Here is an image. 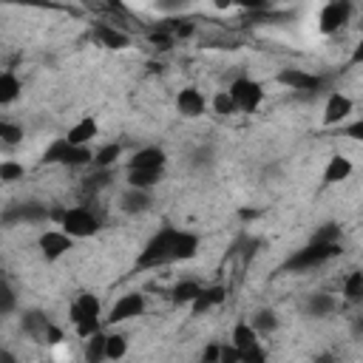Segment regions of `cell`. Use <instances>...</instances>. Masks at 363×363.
Listing matches in <instances>:
<instances>
[{
  "label": "cell",
  "instance_id": "8",
  "mask_svg": "<svg viewBox=\"0 0 363 363\" xmlns=\"http://www.w3.org/2000/svg\"><path fill=\"white\" fill-rule=\"evenodd\" d=\"M142 312H145V296H142V293H128V296H122V298L111 307V312H108V324L114 326V324H122V321L139 318Z\"/></svg>",
  "mask_w": 363,
  "mask_h": 363
},
{
  "label": "cell",
  "instance_id": "9",
  "mask_svg": "<svg viewBox=\"0 0 363 363\" xmlns=\"http://www.w3.org/2000/svg\"><path fill=\"white\" fill-rule=\"evenodd\" d=\"M278 83L286 86L289 91H318L324 86L321 77L310 74V71H301V68H281L278 71Z\"/></svg>",
  "mask_w": 363,
  "mask_h": 363
},
{
  "label": "cell",
  "instance_id": "15",
  "mask_svg": "<svg viewBox=\"0 0 363 363\" xmlns=\"http://www.w3.org/2000/svg\"><path fill=\"white\" fill-rule=\"evenodd\" d=\"M176 108H179V114L187 117V119L202 117V114H204V97H202V91L193 88V86H190V88H182L179 97H176Z\"/></svg>",
  "mask_w": 363,
  "mask_h": 363
},
{
  "label": "cell",
  "instance_id": "13",
  "mask_svg": "<svg viewBox=\"0 0 363 363\" xmlns=\"http://www.w3.org/2000/svg\"><path fill=\"white\" fill-rule=\"evenodd\" d=\"M352 100L346 97V94H341V91H335V94H329V100H326V105H324V125L326 128H332V125H341L349 114H352Z\"/></svg>",
  "mask_w": 363,
  "mask_h": 363
},
{
  "label": "cell",
  "instance_id": "50",
  "mask_svg": "<svg viewBox=\"0 0 363 363\" xmlns=\"http://www.w3.org/2000/svg\"><path fill=\"white\" fill-rule=\"evenodd\" d=\"M352 332H355V335H363V318H357V321H355V326H352Z\"/></svg>",
  "mask_w": 363,
  "mask_h": 363
},
{
  "label": "cell",
  "instance_id": "6",
  "mask_svg": "<svg viewBox=\"0 0 363 363\" xmlns=\"http://www.w3.org/2000/svg\"><path fill=\"white\" fill-rule=\"evenodd\" d=\"M227 91H230V97H233L236 108H239V111H244V114H253V111L264 103V86H261V83H256V80H250V77H239V80H233V86H230Z\"/></svg>",
  "mask_w": 363,
  "mask_h": 363
},
{
  "label": "cell",
  "instance_id": "44",
  "mask_svg": "<svg viewBox=\"0 0 363 363\" xmlns=\"http://www.w3.org/2000/svg\"><path fill=\"white\" fill-rule=\"evenodd\" d=\"M171 29H173L176 37H190V34H193V23H176V26H171Z\"/></svg>",
  "mask_w": 363,
  "mask_h": 363
},
{
  "label": "cell",
  "instance_id": "32",
  "mask_svg": "<svg viewBox=\"0 0 363 363\" xmlns=\"http://www.w3.org/2000/svg\"><path fill=\"white\" fill-rule=\"evenodd\" d=\"M18 310V296H15V289H12V284L9 281H4L0 284V315H12Z\"/></svg>",
  "mask_w": 363,
  "mask_h": 363
},
{
  "label": "cell",
  "instance_id": "39",
  "mask_svg": "<svg viewBox=\"0 0 363 363\" xmlns=\"http://www.w3.org/2000/svg\"><path fill=\"white\" fill-rule=\"evenodd\" d=\"M213 165V148H199L193 154V168H207Z\"/></svg>",
  "mask_w": 363,
  "mask_h": 363
},
{
  "label": "cell",
  "instance_id": "33",
  "mask_svg": "<svg viewBox=\"0 0 363 363\" xmlns=\"http://www.w3.org/2000/svg\"><path fill=\"white\" fill-rule=\"evenodd\" d=\"M65 165H68V168L94 165V154H91V148H74V145H71V151H68V157H65Z\"/></svg>",
  "mask_w": 363,
  "mask_h": 363
},
{
  "label": "cell",
  "instance_id": "25",
  "mask_svg": "<svg viewBox=\"0 0 363 363\" xmlns=\"http://www.w3.org/2000/svg\"><path fill=\"white\" fill-rule=\"evenodd\" d=\"M199 293H202V286H199L196 281H179V284L173 286V293H171V301L179 304V307H182V304L190 307V304L199 298Z\"/></svg>",
  "mask_w": 363,
  "mask_h": 363
},
{
  "label": "cell",
  "instance_id": "43",
  "mask_svg": "<svg viewBox=\"0 0 363 363\" xmlns=\"http://www.w3.org/2000/svg\"><path fill=\"white\" fill-rule=\"evenodd\" d=\"M346 136H352V139H357V142H363V119H357V122H352V125H346V131H343Z\"/></svg>",
  "mask_w": 363,
  "mask_h": 363
},
{
  "label": "cell",
  "instance_id": "35",
  "mask_svg": "<svg viewBox=\"0 0 363 363\" xmlns=\"http://www.w3.org/2000/svg\"><path fill=\"white\" fill-rule=\"evenodd\" d=\"M213 111L219 114V117H230V114L239 111L236 103H233V97H230V91H219V94L213 97Z\"/></svg>",
  "mask_w": 363,
  "mask_h": 363
},
{
  "label": "cell",
  "instance_id": "18",
  "mask_svg": "<svg viewBox=\"0 0 363 363\" xmlns=\"http://www.w3.org/2000/svg\"><path fill=\"white\" fill-rule=\"evenodd\" d=\"M94 37H97V43L100 46H105V48H114V51H119V48H125L131 40H128V34L125 32H119L117 26H111V23H100L97 29H94Z\"/></svg>",
  "mask_w": 363,
  "mask_h": 363
},
{
  "label": "cell",
  "instance_id": "1",
  "mask_svg": "<svg viewBox=\"0 0 363 363\" xmlns=\"http://www.w3.org/2000/svg\"><path fill=\"white\" fill-rule=\"evenodd\" d=\"M199 253V236L190 230H179L165 225L159 233H154L148 239V244L142 247L136 267L142 270H157V267H168V264H179V261H190Z\"/></svg>",
  "mask_w": 363,
  "mask_h": 363
},
{
  "label": "cell",
  "instance_id": "17",
  "mask_svg": "<svg viewBox=\"0 0 363 363\" xmlns=\"http://www.w3.org/2000/svg\"><path fill=\"white\" fill-rule=\"evenodd\" d=\"M97 131H100V125H97V119L94 117H83L74 128H71L68 133H65V139L74 145V148H88V142L97 136Z\"/></svg>",
  "mask_w": 363,
  "mask_h": 363
},
{
  "label": "cell",
  "instance_id": "42",
  "mask_svg": "<svg viewBox=\"0 0 363 363\" xmlns=\"http://www.w3.org/2000/svg\"><path fill=\"white\" fill-rule=\"evenodd\" d=\"M151 43H154V46H159V48H171L173 37H171L168 32H154V34H151Z\"/></svg>",
  "mask_w": 363,
  "mask_h": 363
},
{
  "label": "cell",
  "instance_id": "16",
  "mask_svg": "<svg viewBox=\"0 0 363 363\" xmlns=\"http://www.w3.org/2000/svg\"><path fill=\"white\" fill-rule=\"evenodd\" d=\"M225 298H227V289L225 286H204L202 293H199V298L190 304V310H193V315H204V312H210L213 307H219V304H225Z\"/></svg>",
  "mask_w": 363,
  "mask_h": 363
},
{
  "label": "cell",
  "instance_id": "5",
  "mask_svg": "<svg viewBox=\"0 0 363 363\" xmlns=\"http://www.w3.org/2000/svg\"><path fill=\"white\" fill-rule=\"evenodd\" d=\"M48 216L51 213L46 210V204H40V202H20V204H9L4 210V216H0V222H4V227H15L20 222H26V225H43Z\"/></svg>",
  "mask_w": 363,
  "mask_h": 363
},
{
  "label": "cell",
  "instance_id": "45",
  "mask_svg": "<svg viewBox=\"0 0 363 363\" xmlns=\"http://www.w3.org/2000/svg\"><path fill=\"white\" fill-rule=\"evenodd\" d=\"M60 341H62V332H60V329H57V326L51 324V329H48V338H46V343H60Z\"/></svg>",
  "mask_w": 363,
  "mask_h": 363
},
{
  "label": "cell",
  "instance_id": "27",
  "mask_svg": "<svg viewBox=\"0 0 363 363\" xmlns=\"http://www.w3.org/2000/svg\"><path fill=\"white\" fill-rule=\"evenodd\" d=\"M68 151H71V142L65 139V136H60V139H54L48 148H46V154H43V165H65V157H68Z\"/></svg>",
  "mask_w": 363,
  "mask_h": 363
},
{
  "label": "cell",
  "instance_id": "29",
  "mask_svg": "<svg viewBox=\"0 0 363 363\" xmlns=\"http://www.w3.org/2000/svg\"><path fill=\"white\" fill-rule=\"evenodd\" d=\"M119 157H122V148L111 142V145H105V148H100V151L94 154V168H97V171H111Z\"/></svg>",
  "mask_w": 363,
  "mask_h": 363
},
{
  "label": "cell",
  "instance_id": "3",
  "mask_svg": "<svg viewBox=\"0 0 363 363\" xmlns=\"http://www.w3.org/2000/svg\"><path fill=\"white\" fill-rule=\"evenodd\" d=\"M100 312H103L100 298L91 296V293H80L77 301L71 304L68 315H71V324H74V329H77V335H80L83 341H88L91 335L103 332V329H100Z\"/></svg>",
  "mask_w": 363,
  "mask_h": 363
},
{
  "label": "cell",
  "instance_id": "36",
  "mask_svg": "<svg viewBox=\"0 0 363 363\" xmlns=\"http://www.w3.org/2000/svg\"><path fill=\"white\" fill-rule=\"evenodd\" d=\"M23 165L15 162V159H6V162H0V182H18L23 179Z\"/></svg>",
  "mask_w": 363,
  "mask_h": 363
},
{
  "label": "cell",
  "instance_id": "11",
  "mask_svg": "<svg viewBox=\"0 0 363 363\" xmlns=\"http://www.w3.org/2000/svg\"><path fill=\"white\" fill-rule=\"evenodd\" d=\"M165 151L157 148V145H148V148H139L131 159H128V171H165Z\"/></svg>",
  "mask_w": 363,
  "mask_h": 363
},
{
  "label": "cell",
  "instance_id": "47",
  "mask_svg": "<svg viewBox=\"0 0 363 363\" xmlns=\"http://www.w3.org/2000/svg\"><path fill=\"white\" fill-rule=\"evenodd\" d=\"M0 363H18V357H15V352H9V349H4V352H0Z\"/></svg>",
  "mask_w": 363,
  "mask_h": 363
},
{
  "label": "cell",
  "instance_id": "26",
  "mask_svg": "<svg viewBox=\"0 0 363 363\" xmlns=\"http://www.w3.org/2000/svg\"><path fill=\"white\" fill-rule=\"evenodd\" d=\"M165 171H128V187H139V190H151L154 185H159Z\"/></svg>",
  "mask_w": 363,
  "mask_h": 363
},
{
  "label": "cell",
  "instance_id": "21",
  "mask_svg": "<svg viewBox=\"0 0 363 363\" xmlns=\"http://www.w3.org/2000/svg\"><path fill=\"white\" fill-rule=\"evenodd\" d=\"M233 346H236L242 355H247L250 349L258 346V332L253 329L250 321H239V324L233 326Z\"/></svg>",
  "mask_w": 363,
  "mask_h": 363
},
{
  "label": "cell",
  "instance_id": "23",
  "mask_svg": "<svg viewBox=\"0 0 363 363\" xmlns=\"http://www.w3.org/2000/svg\"><path fill=\"white\" fill-rule=\"evenodd\" d=\"M105 341H108L105 332L91 335V338L86 341V346H83V360H86V363H103V360H108V357H105Z\"/></svg>",
  "mask_w": 363,
  "mask_h": 363
},
{
  "label": "cell",
  "instance_id": "20",
  "mask_svg": "<svg viewBox=\"0 0 363 363\" xmlns=\"http://www.w3.org/2000/svg\"><path fill=\"white\" fill-rule=\"evenodd\" d=\"M335 310H338V301H335L329 293H315V296H310L307 304H304V312H307L310 318H326V315H332Z\"/></svg>",
  "mask_w": 363,
  "mask_h": 363
},
{
  "label": "cell",
  "instance_id": "37",
  "mask_svg": "<svg viewBox=\"0 0 363 363\" xmlns=\"http://www.w3.org/2000/svg\"><path fill=\"white\" fill-rule=\"evenodd\" d=\"M0 139H4V145H18V142H23V128L4 119L0 122Z\"/></svg>",
  "mask_w": 363,
  "mask_h": 363
},
{
  "label": "cell",
  "instance_id": "41",
  "mask_svg": "<svg viewBox=\"0 0 363 363\" xmlns=\"http://www.w3.org/2000/svg\"><path fill=\"white\" fill-rule=\"evenodd\" d=\"M242 363H267V352L261 349V343H258L256 349H250V352L242 357Z\"/></svg>",
  "mask_w": 363,
  "mask_h": 363
},
{
  "label": "cell",
  "instance_id": "49",
  "mask_svg": "<svg viewBox=\"0 0 363 363\" xmlns=\"http://www.w3.org/2000/svg\"><path fill=\"white\" fill-rule=\"evenodd\" d=\"M239 216H242V219H244V222H253V219H256V216H258V213H256V210H239Z\"/></svg>",
  "mask_w": 363,
  "mask_h": 363
},
{
  "label": "cell",
  "instance_id": "28",
  "mask_svg": "<svg viewBox=\"0 0 363 363\" xmlns=\"http://www.w3.org/2000/svg\"><path fill=\"white\" fill-rule=\"evenodd\" d=\"M250 324H253V329H256L258 335H272V332L278 329V312H275V310H258Z\"/></svg>",
  "mask_w": 363,
  "mask_h": 363
},
{
  "label": "cell",
  "instance_id": "38",
  "mask_svg": "<svg viewBox=\"0 0 363 363\" xmlns=\"http://www.w3.org/2000/svg\"><path fill=\"white\" fill-rule=\"evenodd\" d=\"M242 357H244V355H242L233 343H230V346L222 343V357H219V363H242Z\"/></svg>",
  "mask_w": 363,
  "mask_h": 363
},
{
  "label": "cell",
  "instance_id": "7",
  "mask_svg": "<svg viewBox=\"0 0 363 363\" xmlns=\"http://www.w3.org/2000/svg\"><path fill=\"white\" fill-rule=\"evenodd\" d=\"M352 4L349 0H332V4H326L321 12H318V32L321 34H335V32H341L346 23H349V18H352Z\"/></svg>",
  "mask_w": 363,
  "mask_h": 363
},
{
  "label": "cell",
  "instance_id": "46",
  "mask_svg": "<svg viewBox=\"0 0 363 363\" xmlns=\"http://www.w3.org/2000/svg\"><path fill=\"white\" fill-rule=\"evenodd\" d=\"M363 62V40L355 46V51H352V65H360Z\"/></svg>",
  "mask_w": 363,
  "mask_h": 363
},
{
  "label": "cell",
  "instance_id": "12",
  "mask_svg": "<svg viewBox=\"0 0 363 363\" xmlns=\"http://www.w3.org/2000/svg\"><path fill=\"white\" fill-rule=\"evenodd\" d=\"M154 204L151 190H139V187H125V193L119 196V207L128 216H139V213H148Z\"/></svg>",
  "mask_w": 363,
  "mask_h": 363
},
{
  "label": "cell",
  "instance_id": "2",
  "mask_svg": "<svg viewBox=\"0 0 363 363\" xmlns=\"http://www.w3.org/2000/svg\"><path fill=\"white\" fill-rule=\"evenodd\" d=\"M51 219H57L60 230L68 233L71 239H88V236H94L100 230V216L88 204L71 207V210H57Z\"/></svg>",
  "mask_w": 363,
  "mask_h": 363
},
{
  "label": "cell",
  "instance_id": "34",
  "mask_svg": "<svg viewBox=\"0 0 363 363\" xmlns=\"http://www.w3.org/2000/svg\"><path fill=\"white\" fill-rule=\"evenodd\" d=\"M111 179H114L111 171H97V168H94V173L86 179V193H100L103 187L111 185Z\"/></svg>",
  "mask_w": 363,
  "mask_h": 363
},
{
  "label": "cell",
  "instance_id": "48",
  "mask_svg": "<svg viewBox=\"0 0 363 363\" xmlns=\"http://www.w3.org/2000/svg\"><path fill=\"white\" fill-rule=\"evenodd\" d=\"M315 363H335V355H332V352H321V355L315 357Z\"/></svg>",
  "mask_w": 363,
  "mask_h": 363
},
{
  "label": "cell",
  "instance_id": "30",
  "mask_svg": "<svg viewBox=\"0 0 363 363\" xmlns=\"http://www.w3.org/2000/svg\"><path fill=\"white\" fill-rule=\"evenodd\" d=\"M128 355V338L125 335H108V341H105V357L108 360H122Z\"/></svg>",
  "mask_w": 363,
  "mask_h": 363
},
{
  "label": "cell",
  "instance_id": "24",
  "mask_svg": "<svg viewBox=\"0 0 363 363\" xmlns=\"http://www.w3.org/2000/svg\"><path fill=\"white\" fill-rule=\"evenodd\" d=\"M343 298L349 304H363V270H355L343 281Z\"/></svg>",
  "mask_w": 363,
  "mask_h": 363
},
{
  "label": "cell",
  "instance_id": "40",
  "mask_svg": "<svg viewBox=\"0 0 363 363\" xmlns=\"http://www.w3.org/2000/svg\"><path fill=\"white\" fill-rule=\"evenodd\" d=\"M219 357H222V343H207L202 363H219Z\"/></svg>",
  "mask_w": 363,
  "mask_h": 363
},
{
  "label": "cell",
  "instance_id": "4",
  "mask_svg": "<svg viewBox=\"0 0 363 363\" xmlns=\"http://www.w3.org/2000/svg\"><path fill=\"white\" fill-rule=\"evenodd\" d=\"M341 253H343V250H341V244H315V242H310L307 247L296 250L293 256H289V258H286L284 270H293V272L315 270V267H321V264H326V261L338 258Z\"/></svg>",
  "mask_w": 363,
  "mask_h": 363
},
{
  "label": "cell",
  "instance_id": "19",
  "mask_svg": "<svg viewBox=\"0 0 363 363\" xmlns=\"http://www.w3.org/2000/svg\"><path fill=\"white\" fill-rule=\"evenodd\" d=\"M352 176V159L335 154L329 162H326V171H324V185H338V182H346Z\"/></svg>",
  "mask_w": 363,
  "mask_h": 363
},
{
  "label": "cell",
  "instance_id": "31",
  "mask_svg": "<svg viewBox=\"0 0 363 363\" xmlns=\"http://www.w3.org/2000/svg\"><path fill=\"white\" fill-rule=\"evenodd\" d=\"M312 242H315V244H341V225H335V222L321 225V227L315 230Z\"/></svg>",
  "mask_w": 363,
  "mask_h": 363
},
{
  "label": "cell",
  "instance_id": "14",
  "mask_svg": "<svg viewBox=\"0 0 363 363\" xmlns=\"http://www.w3.org/2000/svg\"><path fill=\"white\" fill-rule=\"evenodd\" d=\"M20 329H23L29 338H34V341H43V343H46L48 329H51V321H48V315H46V312H40V310H26V312H23V318H20Z\"/></svg>",
  "mask_w": 363,
  "mask_h": 363
},
{
  "label": "cell",
  "instance_id": "22",
  "mask_svg": "<svg viewBox=\"0 0 363 363\" xmlns=\"http://www.w3.org/2000/svg\"><path fill=\"white\" fill-rule=\"evenodd\" d=\"M23 91V83L18 80L15 71H4L0 74V105H12Z\"/></svg>",
  "mask_w": 363,
  "mask_h": 363
},
{
  "label": "cell",
  "instance_id": "10",
  "mask_svg": "<svg viewBox=\"0 0 363 363\" xmlns=\"http://www.w3.org/2000/svg\"><path fill=\"white\" fill-rule=\"evenodd\" d=\"M71 247H74V239H71L68 233H62V230H46V233L40 236V253H43L46 261L62 258Z\"/></svg>",
  "mask_w": 363,
  "mask_h": 363
}]
</instances>
